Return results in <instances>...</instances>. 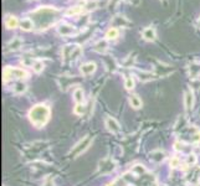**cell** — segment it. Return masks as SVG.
<instances>
[{
  "label": "cell",
  "instance_id": "7402d4cb",
  "mask_svg": "<svg viewBox=\"0 0 200 186\" xmlns=\"http://www.w3.org/2000/svg\"><path fill=\"white\" fill-rule=\"evenodd\" d=\"M198 186H200V184H199V185H198Z\"/></svg>",
  "mask_w": 200,
  "mask_h": 186
},
{
  "label": "cell",
  "instance_id": "44dd1931",
  "mask_svg": "<svg viewBox=\"0 0 200 186\" xmlns=\"http://www.w3.org/2000/svg\"><path fill=\"white\" fill-rule=\"evenodd\" d=\"M170 165H172V166H178V165H179V160H178L176 158H174V159L170 161Z\"/></svg>",
  "mask_w": 200,
  "mask_h": 186
},
{
  "label": "cell",
  "instance_id": "5b68a950",
  "mask_svg": "<svg viewBox=\"0 0 200 186\" xmlns=\"http://www.w3.org/2000/svg\"><path fill=\"white\" fill-rule=\"evenodd\" d=\"M5 26L8 27V29H16L17 26L20 25V23H19V20L15 17V16H11V15H9V16H6L5 17Z\"/></svg>",
  "mask_w": 200,
  "mask_h": 186
},
{
  "label": "cell",
  "instance_id": "5bb4252c",
  "mask_svg": "<svg viewBox=\"0 0 200 186\" xmlns=\"http://www.w3.org/2000/svg\"><path fill=\"white\" fill-rule=\"evenodd\" d=\"M129 102H131V104H132L133 108H139V107L142 106V101H140L137 96H131Z\"/></svg>",
  "mask_w": 200,
  "mask_h": 186
},
{
  "label": "cell",
  "instance_id": "e0dca14e",
  "mask_svg": "<svg viewBox=\"0 0 200 186\" xmlns=\"http://www.w3.org/2000/svg\"><path fill=\"white\" fill-rule=\"evenodd\" d=\"M106 47H107V42L103 40V41H100L98 44H96L95 50H96V51H98V52H103V51L106 50Z\"/></svg>",
  "mask_w": 200,
  "mask_h": 186
},
{
  "label": "cell",
  "instance_id": "ac0fdd59",
  "mask_svg": "<svg viewBox=\"0 0 200 186\" xmlns=\"http://www.w3.org/2000/svg\"><path fill=\"white\" fill-rule=\"evenodd\" d=\"M81 11H82V8H80V6H75V8L68 9V10L66 11V14H67V15H76V14H80Z\"/></svg>",
  "mask_w": 200,
  "mask_h": 186
},
{
  "label": "cell",
  "instance_id": "6da1fadb",
  "mask_svg": "<svg viewBox=\"0 0 200 186\" xmlns=\"http://www.w3.org/2000/svg\"><path fill=\"white\" fill-rule=\"evenodd\" d=\"M30 120L32 122L34 125L36 127H41L44 125L49 117H50V109L49 107H46L45 104H39V106H35L29 113Z\"/></svg>",
  "mask_w": 200,
  "mask_h": 186
},
{
  "label": "cell",
  "instance_id": "7c38bea8",
  "mask_svg": "<svg viewBox=\"0 0 200 186\" xmlns=\"http://www.w3.org/2000/svg\"><path fill=\"white\" fill-rule=\"evenodd\" d=\"M118 30L116 29V27H111L110 30L107 31V34H106V37L108 40H113V39H117L118 37Z\"/></svg>",
  "mask_w": 200,
  "mask_h": 186
},
{
  "label": "cell",
  "instance_id": "8fae6325",
  "mask_svg": "<svg viewBox=\"0 0 200 186\" xmlns=\"http://www.w3.org/2000/svg\"><path fill=\"white\" fill-rule=\"evenodd\" d=\"M20 26H21V29L23 30H25V31H29V30H31L32 29V21L30 20V19H24V20H21L20 21Z\"/></svg>",
  "mask_w": 200,
  "mask_h": 186
},
{
  "label": "cell",
  "instance_id": "52a82bcc",
  "mask_svg": "<svg viewBox=\"0 0 200 186\" xmlns=\"http://www.w3.org/2000/svg\"><path fill=\"white\" fill-rule=\"evenodd\" d=\"M95 70H96V65L93 62H87L81 67V72L85 74V76H88V74L95 72Z\"/></svg>",
  "mask_w": 200,
  "mask_h": 186
},
{
  "label": "cell",
  "instance_id": "ba28073f",
  "mask_svg": "<svg viewBox=\"0 0 200 186\" xmlns=\"http://www.w3.org/2000/svg\"><path fill=\"white\" fill-rule=\"evenodd\" d=\"M143 37L145 40H148V41H153L155 39V31L153 27H147V29H144L143 31Z\"/></svg>",
  "mask_w": 200,
  "mask_h": 186
},
{
  "label": "cell",
  "instance_id": "d6986e66",
  "mask_svg": "<svg viewBox=\"0 0 200 186\" xmlns=\"http://www.w3.org/2000/svg\"><path fill=\"white\" fill-rule=\"evenodd\" d=\"M25 89H26V86L24 84V83H16V86H15V88H14V91L15 92H17V93H23V92H25Z\"/></svg>",
  "mask_w": 200,
  "mask_h": 186
},
{
  "label": "cell",
  "instance_id": "3957f363",
  "mask_svg": "<svg viewBox=\"0 0 200 186\" xmlns=\"http://www.w3.org/2000/svg\"><path fill=\"white\" fill-rule=\"evenodd\" d=\"M80 52H81V50L77 46H66V47H64V51H62L64 57L65 59H70V60L76 59L77 56L80 55Z\"/></svg>",
  "mask_w": 200,
  "mask_h": 186
},
{
  "label": "cell",
  "instance_id": "4fadbf2b",
  "mask_svg": "<svg viewBox=\"0 0 200 186\" xmlns=\"http://www.w3.org/2000/svg\"><path fill=\"white\" fill-rule=\"evenodd\" d=\"M74 98H75V101H76L77 104L82 103V101H83V92H82L81 88L75 89V92H74Z\"/></svg>",
  "mask_w": 200,
  "mask_h": 186
},
{
  "label": "cell",
  "instance_id": "8992f818",
  "mask_svg": "<svg viewBox=\"0 0 200 186\" xmlns=\"http://www.w3.org/2000/svg\"><path fill=\"white\" fill-rule=\"evenodd\" d=\"M106 125H107V128L110 129L112 133H117L119 130V124L113 118H107L106 119Z\"/></svg>",
  "mask_w": 200,
  "mask_h": 186
},
{
  "label": "cell",
  "instance_id": "2e32d148",
  "mask_svg": "<svg viewBox=\"0 0 200 186\" xmlns=\"http://www.w3.org/2000/svg\"><path fill=\"white\" fill-rule=\"evenodd\" d=\"M124 86H125L127 89H133V88H134V81H133V78H132L131 76H128V77L125 78Z\"/></svg>",
  "mask_w": 200,
  "mask_h": 186
},
{
  "label": "cell",
  "instance_id": "9a60e30c",
  "mask_svg": "<svg viewBox=\"0 0 200 186\" xmlns=\"http://www.w3.org/2000/svg\"><path fill=\"white\" fill-rule=\"evenodd\" d=\"M32 68H34V71H35L36 73H40V72L44 70V63H42L41 61H36V62L32 65Z\"/></svg>",
  "mask_w": 200,
  "mask_h": 186
},
{
  "label": "cell",
  "instance_id": "603a6c76",
  "mask_svg": "<svg viewBox=\"0 0 200 186\" xmlns=\"http://www.w3.org/2000/svg\"><path fill=\"white\" fill-rule=\"evenodd\" d=\"M199 24H200V21H199Z\"/></svg>",
  "mask_w": 200,
  "mask_h": 186
},
{
  "label": "cell",
  "instance_id": "7a4b0ae2",
  "mask_svg": "<svg viewBox=\"0 0 200 186\" xmlns=\"http://www.w3.org/2000/svg\"><path fill=\"white\" fill-rule=\"evenodd\" d=\"M3 76H4V81L6 82L10 78H25L27 76V73L24 70H21V68L5 67L4 72H3Z\"/></svg>",
  "mask_w": 200,
  "mask_h": 186
},
{
  "label": "cell",
  "instance_id": "277c9868",
  "mask_svg": "<svg viewBox=\"0 0 200 186\" xmlns=\"http://www.w3.org/2000/svg\"><path fill=\"white\" fill-rule=\"evenodd\" d=\"M115 169V163L111 160V159H104L100 163V171L102 174L104 173H110Z\"/></svg>",
  "mask_w": 200,
  "mask_h": 186
},
{
  "label": "cell",
  "instance_id": "30bf717a",
  "mask_svg": "<svg viewBox=\"0 0 200 186\" xmlns=\"http://www.w3.org/2000/svg\"><path fill=\"white\" fill-rule=\"evenodd\" d=\"M193 102H194V97H193V92L188 91L187 95H185V108L190 109L193 107Z\"/></svg>",
  "mask_w": 200,
  "mask_h": 186
},
{
  "label": "cell",
  "instance_id": "9c48e42d",
  "mask_svg": "<svg viewBox=\"0 0 200 186\" xmlns=\"http://www.w3.org/2000/svg\"><path fill=\"white\" fill-rule=\"evenodd\" d=\"M59 32L61 35H71L75 32V27L71 26V25H61L59 27Z\"/></svg>",
  "mask_w": 200,
  "mask_h": 186
},
{
  "label": "cell",
  "instance_id": "ffe728a7",
  "mask_svg": "<svg viewBox=\"0 0 200 186\" xmlns=\"http://www.w3.org/2000/svg\"><path fill=\"white\" fill-rule=\"evenodd\" d=\"M74 112H75V114H78V116H82V113L85 112V107L80 103V104H77L76 107H75V109H74Z\"/></svg>",
  "mask_w": 200,
  "mask_h": 186
}]
</instances>
